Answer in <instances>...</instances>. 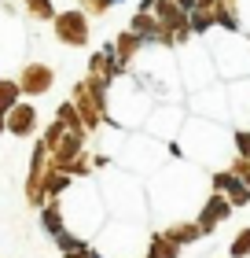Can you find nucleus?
Masks as SVG:
<instances>
[{"instance_id":"1","label":"nucleus","mask_w":250,"mask_h":258,"mask_svg":"<svg viewBox=\"0 0 250 258\" xmlns=\"http://www.w3.org/2000/svg\"><path fill=\"white\" fill-rule=\"evenodd\" d=\"M151 111H154V96L133 78V70H125L122 78L111 81V92H107V125L144 129Z\"/></svg>"},{"instance_id":"2","label":"nucleus","mask_w":250,"mask_h":258,"mask_svg":"<svg viewBox=\"0 0 250 258\" xmlns=\"http://www.w3.org/2000/svg\"><path fill=\"white\" fill-rule=\"evenodd\" d=\"M206 48H210V59H213V70H217V78L221 81H243V78H250V33H243V30H235V33H228V30H210L206 37Z\"/></svg>"},{"instance_id":"3","label":"nucleus","mask_w":250,"mask_h":258,"mask_svg":"<svg viewBox=\"0 0 250 258\" xmlns=\"http://www.w3.org/2000/svg\"><path fill=\"white\" fill-rule=\"evenodd\" d=\"M224 144L232 148V137L224 133L213 118H188L184 129H181V137H177V144H173V151L177 155H202V159H210V155H221Z\"/></svg>"},{"instance_id":"4","label":"nucleus","mask_w":250,"mask_h":258,"mask_svg":"<svg viewBox=\"0 0 250 258\" xmlns=\"http://www.w3.org/2000/svg\"><path fill=\"white\" fill-rule=\"evenodd\" d=\"M89 15L81 8H66V11H55L52 19V33L59 44H66V48H85L92 41V26H89Z\"/></svg>"},{"instance_id":"5","label":"nucleus","mask_w":250,"mask_h":258,"mask_svg":"<svg viewBox=\"0 0 250 258\" xmlns=\"http://www.w3.org/2000/svg\"><path fill=\"white\" fill-rule=\"evenodd\" d=\"M188 122V111L181 103H154V111L147 114L144 129L154 137V140H165V144H177V137H181V129Z\"/></svg>"},{"instance_id":"6","label":"nucleus","mask_w":250,"mask_h":258,"mask_svg":"<svg viewBox=\"0 0 250 258\" xmlns=\"http://www.w3.org/2000/svg\"><path fill=\"white\" fill-rule=\"evenodd\" d=\"M188 107H192L199 118L221 122V118H228V89H221L217 81L206 85V89H195V92H188Z\"/></svg>"},{"instance_id":"7","label":"nucleus","mask_w":250,"mask_h":258,"mask_svg":"<svg viewBox=\"0 0 250 258\" xmlns=\"http://www.w3.org/2000/svg\"><path fill=\"white\" fill-rule=\"evenodd\" d=\"M89 144V133H74V129H63V137L55 140V144L48 148V166L52 170H70L74 162L85 155Z\"/></svg>"},{"instance_id":"8","label":"nucleus","mask_w":250,"mask_h":258,"mask_svg":"<svg viewBox=\"0 0 250 258\" xmlns=\"http://www.w3.org/2000/svg\"><path fill=\"white\" fill-rule=\"evenodd\" d=\"M44 173H48V144L37 140L33 144V155H30V173H26V203L30 207H44Z\"/></svg>"},{"instance_id":"9","label":"nucleus","mask_w":250,"mask_h":258,"mask_svg":"<svg viewBox=\"0 0 250 258\" xmlns=\"http://www.w3.org/2000/svg\"><path fill=\"white\" fill-rule=\"evenodd\" d=\"M70 103L77 107V114H81V122H85L89 133H96L100 125H107V114H103V107H100V100H96V92H92L89 81H74V89H70Z\"/></svg>"},{"instance_id":"10","label":"nucleus","mask_w":250,"mask_h":258,"mask_svg":"<svg viewBox=\"0 0 250 258\" xmlns=\"http://www.w3.org/2000/svg\"><path fill=\"white\" fill-rule=\"evenodd\" d=\"M19 89H22V100H37V96H44V92H52V85H55V70L48 67V63H26L19 70Z\"/></svg>"},{"instance_id":"11","label":"nucleus","mask_w":250,"mask_h":258,"mask_svg":"<svg viewBox=\"0 0 250 258\" xmlns=\"http://www.w3.org/2000/svg\"><path fill=\"white\" fill-rule=\"evenodd\" d=\"M232 203H228V196H224V192H213L210 188V196H206V203H202V210H199V229H202V236H210V232L213 229H217L221 225V221H228V214H232Z\"/></svg>"},{"instance_id":"12","label":"nucleus","mask_w":250,"mask_h":258,"mask_svg":"<svg viewBox=\"0 0 250 258\" xmlns=\"http://www.w3.org/2000/svg\"><path fill=\"white\" fill-rule=\"evenodd\" d=\"M37 107H33V100H19L15 107L8 111V133L19 137V140H30L37 137Z\"/></svg>"},{"instance_id":"13","label":"nucleus","mask_w":250,"mask_h":258,"mask_svg":"<svg viewBox=\"0 0 250 258\" xmlns=\"http://www.w3.org/2000/svg\"><path fill=\"white\" fill-rule=\"evenodd\" d=\"M210 188H213V192H224L232 207H246V203H250V188L235 177L232 170H213V173H210Z\"/></svg>"},{"instance_id":"14","label":"nucleus","mask_w":250,"mask_h":258,"mask_svg":"<svg viewBox=\"0 0 250 258\" xmlns=\"http://www.w3.org/2000/svg\"><path fill=\"white\" fill-rule=\"evenodd\" d=\"M111 48H114V63H118V67H122V70H133V63L140 59V55H144L147 44L140 41L133 30H122V33H118V37L111 41Z\"/></svg>"},{"instance_id":"15","label":"nucleus","mask_w":250,"mask_h":258,"mask_svg":"<svg viewBox=\"0 0 250 258\" xmlns=\"http://www.w3.org/2000/svg\"><path fill=\"white\" fill-rule=\"evenodd\" d=\"M151 11L158 15V22L173 33V37H177L181 30H192V26H188V11L177 4V0H154V8H151Z\"/></svg>"},{"instance_id":"16","label":"nucleus","mask_w":250,"mask_h":258,"mask_svg":"<svg viewBox=\"0 0 250 258\" xmlns=\"http://www.w3.org/2000/svg\"><path fill=\"white\" fill-rule=\"evenodd\" d=\"M188 26L195 37H206L210 30H217V4H195L188 11Z\"/></svg>"},{"instance_id":"17","label":"nucleus","mask_w":250,"mask_h":258,"mask_svg":"<svg viewBox=\"0 0 250 258\" xmlns=\"http://www.w3.org/2000/svg\"><path fill=\"white\" fill-rule=\"evenodd\" d=\"M41 229L48 232V236L66 232V214H63V203H59V199H48V203L41 207Z\"/></svg>"},{"instance_id":"18","label":"nucleus","mask_w":250,"mask_h":258,"mask_svg":"<svg viewBox=\"0 0 250 258\" xmlns=\"http://www.w3.org/2000/svg\"><path fill=\"white\" fill-rule=\"evenodd\" d=\"M55 247L63 251V258H100L85 240H77L74 232H59V236H55Z\"/></svg>"},{"instance_id":"19","label":"nucleus","mask_w":250,"mask_h":258,"mask_svg":"<svg viewBox=\"0 0 250 258\" xmlns=\"http://www.w3.org/2000/svg\"><path fill=\"white\" fill-rule=\"evenodd\" d=\"M70 184H74V177H70L66 170H52L48 166V173H44V199H59Z\"/></svg>"},{"instance_id":"20","label":"nucleus","mask_w":250,"mask_h":258,"mask_svg":"<svg viewBox=\"0 0 250 258\" xmlns=\"http://www.w3.org/2000/svg\"><path fill=\"white\" fill-rule=\"evenodd\" d=\"M165 236H170V240H177L181 247H188V243L202 240V229H199V221H177V225H170V229H165Z\"/></svg>"},{"instance_id":"21","label":"nucleus","mask_w":250,"mask_h":258,"mask_svg":"<svg viewBox=\"0 0 250 258\" xmlns=\"http://www.w3.org/2000/svg\"><path fill=\"white\" fill-rule=\"evenodd\" d=\"M147 254L151 258H177V254H181V243L170 240L165 232H154V236L147 240Z\"/></svg>"},{"instance_id":"22","label":"nucleus","mask_w":250,"mask_h":258,"mask_svg":"<svg viewBox=\"0 0 250 258\" xmlns=\"http://www.w3.org/2000/svg\"><path fill=\"white\" fill-rule=\"evenodd\" d=\"M22 100V89L15 78H0V118H8V111Z\"/></svg>"},{"instance_id":"23","label":"nucleus","mask_w":250,"mask_h":258,"mask_svg":"<svg viewBox=\"0 0 250 258\" xmlns=\"http://www.w3.org/2000/svg\"><path fill=\"white\" fill-rule=\"evenodd\" d=\"M19 4H22V11H26L33 22H52L55 11H59L52 0H19Z\"/></svg>"},{"instance_id":"24","label":"nucleus","mask_w":250,"mask_h":258,"mask_svg":"<svg viewBox=\"0 0 250 258\" xmlns=\"http://www.w3.org/2000/svg\"><path fill=\"white\" fill-rule=\"evenodd\" d=\"M55 118L63 122L66 129H74V133H89V129H85V122H81V114H77V107H74V103H70V100H63V103H59ZM89 137H92V133H89Z\"/></svg>"},{"instance_id":"25","label":"nucleus","mask_w":250,"mask_h":258,"mask_svg":"<svg viewBox=\"0 0 250 258\" xmlns=\"http://www.w3.org/2000/svg\"><path fill=\"white\" fill-rule=\"evenodd\" d=\"M228 258H250V229H239L228 243Z\"/></svg>"},{"instance_id":"26","label":"nucleus","mask_w":250,"mask_h":258,"mask_svg":"<svg viewBox=\"0 0 250 258\" xmlns=\"http://www.w3.org/2000/svg\"><path fill=\"white\" fill-rule=\"evenodd\" d=\"M111 8H114V0H81V11H85L89 19H103V15H111Z\"/></svg>"},{"instance_id":"27","label":"nucleus","mask_w":250,"mask_h":258,"mask_svg":"<svg viewBox=\"0 0 250 258\" xmlns=\"http://www.w3.org/2000/svg\"><path fill=\"white\" fill-rule=\"evenodd\" d=\"M228 170L250 188V159H246V155H232V159H228Z\"/></svg>"},{"instance_id":"28","label":"nucleus","mask_w":250,"mask_h":258,"mask_svg":"<svg viewBox=\"0 0 250 258\" xmlns=\"http://www.w3.org/2000/svg\"><path fill=\"white\" fill-rule=\"evenodd\" d=\"M232 151L235 155H250V125H239L232 133Z\"/></svg>"},{"instance_id":"29","label":"nucleus","mask_w":250,"mask_h":258,"mask_svg":"<svg viewBox=\"0 0 250 258\" xmlns=\"http://www.w3.org/2000/svg\"><path fill=\"white\" fill-rule=\"evenodd\" d=\"M239 26L243 33H250V0H239Z\"/></svg>"},{"instance_id":"30","label":"nucleus","mask_w":250,"mask_h":258,"mask_svg":"<svg viewBox=\"0 0 250 258\" xmlns=\"http://www.w3.org/2000/svg\"><path fill=\"white\" fill-rule=\"evenodd\" d=\"M195 4H217V0H195Z\"/></svg>"},{"instance_id":"31","label":"nucleus","mask_w":250,"mask_h":258,"mask_svg":"<svg viewBox=\"0 0 250 258\" xmlns=\"http://www.w3.org/2000/svg\"><path fill=\"white\" fill-rule=\"evenodd\" d=\"M114 4H118V0H114Z\"/></svg>"},{"instance_id":"32","label":"nucleus","mask_w":250,"mask_h":258,"mask_svg":"<svg viewBox=\"0 0 250 258\" xmlns=\"http://www.w3.org/2000/svg\"><path fill=\"white\" fill-rule=\"evenodd\" d=\"M246 159H250V155H246Z\"/></svg>"}]
</instances>
